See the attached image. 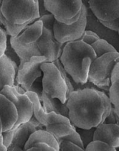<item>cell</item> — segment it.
Wrapping results in <instances>:
<instances>
[{
	"mask_svg": "<svg viewBox=\"0 0 119 151\" xmlns=\"http://www.w3.org/2000/svg\"><path fill=\"white\" fill-rule=\"evenodd\" d=\"M43 32V23L40 19L37 20L31 24H28L22 31L16 36L18 41L23 44L30 45L36 43L41 37Z\"/></svg>",
	"mask_w": 119,
	"mask_h": 151,
	"instance_id": "ac0fdd59",
	"label": "cell"
},
{
	"mask_svg": "<svg viewBox=\"0 0 119 151\" xmlns=\"http://www.w3.org/2000/svg\"><path fill=\"white\" fill-rule=\"evenodd\" d=\"M41 101L44 110L47 113H56L59 115L68 117L69 109L67 106V103L63 104L59 99L52 98L44 92H42Z\"/></svg>",
	"mask_w": 119,
	"mask_h": 151,
	"instance_id": "44dd1931",
	"label": "cell"
},
{
	"mask_svg": "<svg viewBox=\"0 0 119 151\" xmlns=\"http://www.w3.org/2000/svg\"><path fill=\"white\" fill-rule=\"evenodd\" d=\"M2 132H3V130H2V122H1V119H0V136H2Z\"/></svg>",
	"mask_w": 119,
	"mask_h": 151,
	"instance_id": "74e56055",
	"label": "cell"
},
{
	"mask_svg": "<svg viewBox=\"0 0 119 151\" xmlns=\"http://www.w3.org/2000/svg\"><path fill=\"white\" fill-rule=\"evenodd\" d=\"M87 5L99 22H111L119 17V0H88Z\"/></svg>",
	"mask_w": 119,
	"mask_h": 151,
	"instance_id": "7c38bea8",
	"label": "cell"
},
{
	"mask_svg": "<svg viewBox=\"0 0 119 151\" xmlns=\"http://www.w3.org/2000/svg\"><path fill=\"white\" fill-rule=\"evenodd\" d=\"M45 130L56 138L59 144L64 141H68L85 149L80 135L77 132L76 127L71 122L51 124L46 127Z\"/></svg>",
	"mask_w": 119,
	"mask_h": 151,
	"instance_id": "4fadbf2b",
	"label": "cell"
},
{
	"mask_svg": "<svg viewBox=\"0 0 119 151\" xmlns=\"http://www.w3.org/2000/svg\"><path fill=\"white\" fill-rule=\"evenodd\" d=\"M16 75L12 61L5 55L0 58V92L6 85L13 87L15 85Z\"/></svg>",
	"mask_w": 119,
	"mask_h": 151,
	"instance_id": "e0dca14e",
	"label": "cell"
},
{
	"mask_svg": "<svg viewBox=\"0 0 119 151\" xmlns=\"http://www.w3.org/2000/svg\"><path fill=\"white\" fill-rule=\"evenodd\" d=\"M93 141H101L119 151V125L101 123L94 131Z\"/></svg>",
	"mask_w": 119,
	"mask_h": 151,
	"instance_id": "5bb4252c",
	"label": "cell"
},
{
	"mask_svg": "<svg viewBox=\"0 0 119 151\" xmlns=\"http://www.w3.org/2000/svg\"><path fill=\"white\" fill-rule=\"evenodd\" d=\"M8 35L7 34L6 30L0 26V58L5 55L7 47Z\"/></svg>",
	"mask_w": 119,
	"mask_h": 151,
	"instance_id": "f1b7e54d",
	"label": "cell"
},
{
	"mask_svg": "<svg viewBox=\"0 0 119 151\" xmlns=\"http://www.w3.org/2000/svg\"><path fill=\"white\" fill-rule=\"evenodd\" d=\"M108 96L116 115L119 119V79L112 83L108 91Z\"/></svg>",
	"mask_w": 119,
	"mask_h": 151,
	"instance_id": "603a6c76",
	"label": "cell"
},
{
	"mask_svg": "<svg viewBox=\"0 0 119 151\" xmlns=\"http://www.w3.org/2000/svg\"><path fill=\"white\" fill-rule=\"evenodd\" d=\"M36 143H45L50 145V147L59 151V144L56 138L50 133L44 129V130H38L32 133L29 138L28 141L24 146V150H27L29 148L32 147Z\"/></svg>",
	"mask_w": 119,
	"mask_h": 151,
	"instance_id": "ffe728a7",
	"label": "cell"
},
{
	"mask_svg": "<svg viewBox=\"0 0 119 151\" xmlns=\"http://www.w3.org/2000/svg\"><path fill=\"white\" fill-rule=\"evenodd\" d=\"M44 62H47L44 56H33L28 62L19 67L14 85L22 87L26 92L30 91L35 81L42 76L40 67Z\"/></svg>",
	"mask_w": 119,
	"mask_h": 151,
	"instance_id": "9c48e42d",
	"label": "cell"
},
{
	"mask_svg": "<svg viewBox=\"0 0 119 151\" xmlns=\"http://www.w3.org/2000/svg\"><path fill=\"white\" fill-rule=\"evenodd\" d=\"M0 151H8V148L5 146L3 143V138L2 136H0Z\"/></svg>",
	"mask_w": 119,
	"mask_h": 151,
	"instance_id": "d590c367",
	"label": "cell"
},
{
	"mask_svg": "<svg viewBox=\"0 0 119 151\" xmlns=\"http://www.w3.org/2000/svg\"><path fill=\"white\" fill-rule=\"evenodd\" d=\"M35 2H36V4H38V5H39V0H35Z\"/></svg>",
	"mask_w": 119,
	"mask_h": 151,
	"instance_id": "60d3db41",
	"label": "cell"
},
{
	"mask_svg": "<svg viewBox=\"0 0 119 151\" xmlns=\"http://www.w3.org/2000/svg\"><path fill=\"white\" fill-rule=\"evenodd\" d=\"M87 6L83 3L80 18L75 22L72 24H66L55 20L53 33L56 41L65 45L70 42L81 40L87 28Z\"/></svg>",
	"mask_w": 119,
	"mask_h": 151,
	"instance_id": "ba28073f",
	"label": "cell"
},
{
	"mask_svg": "<svg viewBox=\"0 0 119 151\" xmlns=\"http://www.w3.org/2000/svg\"><path fill=\"white\" fill-rule=\"evenodd\" d=\"M59 151H85V150L72 142L64 141L59 144Z\"/></svg>",
	"mask_w": 119,
	"mask_h": 151,
	"instance_id": "83f0119b",
	"label": "cell"
},
{
	"mask_svg": "<svg viewBox=\"0 0 119 151\" xmlns=\"http://www.w3.org/2000/svg\"><path fill=\"white\" fill-rule=\"evenodd\" d=\"M116 124H118L119 125V119H118V116H116Z\"/></svg>",
	"mask_w": 119,
	"mask_h": 151,
	"instance_id": "f35d334b",
	"label": "cell"
},
{
	"mask_svg": "<svg viewBox=\"0 0 119 151\" xmlns=\"http://www.w3.org/2000/svg\"><path fill=\"white\" fill-rule=\"evenodd\" d=\"M25 151H42V150L40 149V148L37 147L33 146V147H30V148H29V149H27V150H25Z\"/></svg>",
	"mask_w": 119,
	"mask_h": 151,
	"instance_id": "8d00e7d4",
	"label": "cell"
},
{
	"mask_svg": "<svg viewBox=\"0 0 119 151\" xmlns=\"http://www.w3.org/2000/svg\"><path fill=\"white\" fill-rule=\"evenodd\" d=\"M82 1H83V3H85V5H86V3L88 2V0H82Z\"/></svg>",
	"mask_w": 119,
	"mask_h": 151,
	"instance_id": "ab89813d",
	"label": "cell"
},
{
	"mask_svg": "<svg viewBox=\"0 0 119 151\" xmlns=\"http://www.w3.org/2000/svg\"><path fill=\"white\" fill-rule=\"evenodd\" d=\"M95 128H91L90 130H85V129H81V128H77L76 130L82 139V142L85 148L91 142L93 141V136H94V131H95Z\"/></svg>",
	"mask_w": 119,
	"mask_h": 151,
	"instance_id": "d4e9b609",
	"label": "cell"
},
{
	"mask_svg": "<svg viewBox=\"0 0 119 151\" xmlns=\"http://www.w3.org/2000/svg\"><path fill=\"white\" fill-rule=\"evenodd\" d=\"M91 47L93 49L96 57L102 56L105 53H110V52H117L118 50L115 48L114 46L108 42L107 40L104 39H99L95 43L91 45Z\"/></svg>",
	"mask_w": 119,
	"mask_h": 151,
	"instance_id": "7402d4cb",
	"label": "cell"
},
{
	"mask_svg": "<svg viewBox=\"0 0 119 151\" xmlns=\"http://www.w3.org/2000/svg\"><path fill=\"white\" fill-rule=\"evenodd\" d=\"M95 58L91 45L77 40L65 44L59 61L72 80L84 85L87 83L90 68Z\"/></svg>",
	"mask_w": 119,
	"mask_h": 151,
	"instance_id": "7a4b0ae2",
	"label": "cell"
},
{
	"mask_svg": "<svg viewBox=\"0 0 119 151\" xmlns=\"http://www.w3.org/2000/svg\"><path fill=\"white\" fill-rule=\"evenodd\" d=\"M8 151H24V150L23 148L20 147L11 145V146L8 148Z\"/></svg>",
	"mask_w": 119,
	"mask_h": 151,
	"instance_id": "e575fe53",
	"label": "cell"
},
{
	"mask_svg": "<svg viewBox=\"0 0 119 151\" xmlns=\"http://www.w3.org/2000/svg\"><path fill=\"white\" fill-rule=\"evenodd\" d=\"M118 79H119V62L115 65V66L114 69H113V73H112V78H111L112 83Z\"/></svg>",
	"mask_w": 119,
	"mask_h": 151,
	"instance_id": "836d02e7",
	"label": "cell"
},
{
	"mask_svg": "<svg viewBox=\"0 0 119 151\" xmlns=\"http://www.w3.org/2000/svg\"><path fill=\"white\" fill-rule=\"evenodd\" d=\"M39 19L43 23V32L36 44L42 56L46 58L47 62H53L59 59L65 45L56 41L53 33L55 18L51 14H44Z\"/></svg>",
	"mask_w": 119,
	"mask_h": 151,
	"instance_id": "8992f818",
	"label": "cell"
},
{
	"mask_svg": "<svg viewBox=\"0 0 119 151\" xmlns=\"http://www.w3.org/2000/svg\"><path fill=\"white\" fill-rule=\"evenodd\" d=\"M85 150V151H117L115 148L101 141H92Z\"/></svg>",
	"mask_w": 119,
	"mask_h": 151,
	"instance_id": "cb8c5ba5",
	"label": "cell"
},
{
	"mask_svg": "<svg viewBox=\"0 0 119 151\" xmlns=\"http://www.w3.org/2000/svg\"><path fill=\"white\" fill-rule=\"evenodd\" d=\"M82 0H44V7L59 22L72 24L82 14Z\"/></svg>",
	"mask_w": 119,
	"mask_h": 151,
	"instance_id": "52a82bcc",
	"label": "cell"
},
{
	"mask_svg": "<svg viewBox=\"0 0 119 151\" xmlns=\"http://www.w3.org/2000/svg\"><path fill=\"white\" fill-rule=\"evenodd\" d=\"M99 39H101V38H100V36L96 33L92 31V30H86L85 31V33H84L81 40L83 41L85 43H86V44L91 45L95 43Z\"/></svg>",
	"mask_w": 119,
	"mask_h": 151,
	"instance_id": "484cf974",
	"label": "cell"
},
{
	"mask_svg": "<svg viewBox=\"0 0 119 151\" xmlns=\"http://www.w3.org/2000/svg\"><path fill=\"white\" fill-rule=\"evenodd\" d=\"M119 62V52H110L96 57L91 63L87 82L100 89L109 91L112 85V73Z\"/></svg>",
	"mask_w": 119,
	"mask_h": 151,
	"instance_id": "5b68a950",
	"label": "cell"
},
{
	"mask_svg": "<svg viewBox=\"0 0 119 151\" xmlns=\"http://www.w3.org/2000/svg\"><path fill=\"white\" fill-rule=\"evenodd\" d=\"M36 130H38L37 126L30 121L20 124L14 130V138L11 145L20 147L24 149L30 136Z\"/></svg>",
	"mask_w": 119,
	"mask_h": 151,
	"instance_id": "d6986e66",
	"label": "cell"
},
{
	"mask_svg": "<svg viewBox=\"0 0 119 151\" xmlns=\"http://www.w3.org/2000/svg\"><path fill=\"white\" fill-rule=\"evenodd\" d=\"M26 94L28 96L30 99L33 103V116L38 120L40 124L44 127H47L48 125L59 123H70V121L68 117L59 115L56 113H47L43 107L40 97L36 93L33 91H27Z\"/></svg>",
	"mask_w": 119,
	"mask_h": 151,
	"instance_id": "8fae6325",
	"label": "cell"
},
{
	"mask_svg": "<svg viewBox=\"0 0 119 151\" xmlns=\"http://www.w3.org/2000/svg\"><path fill=\"white\" fill-rule=\"evenodd\" d=\"M33 146L40 148L42 151H57L56 149H54V148L52 147L50 145H48L47 144L45 143H36V145H34Z\"/></svg>",
	"mask_w": 119,
	"mask_h": 151,
	"instance_id": "d6a6232c",
	"label": "cell"
},
{
	"mask_svg": "<svg viewBox=\"0 0 119 151\" xmlns=\"http://www.w3.org/2000/svg\"><path fill=\"white\" fill-rule=\"evenodd\" d=\"M0 93L9 99L16 108L18 120L11 130H15L20 124L29 122L33 115V103L25 93H20L14 87L5 86Z\"/></svg>",
	"mask_w": 119,
	"mask_h": 151,
	"instance_id": "30bf717a",
	"label": "cell"
},
{
	"mask_svg": "<svg viewBox=\"0 0 119 151\" xmlns=\"http://www.w3.org/2000/svg\"><path fill=\"white\" fill-rule=\"evenodd\" d=\"M10 42L14 50L19 57V66H22L23 64L28 62L33 56H42L36 43L30 45L23 44L17 40L16 36L14 37L10 36Z\"/></svg>",
	"mask_w": 119,
	"mask_h": 151,
	"instance_id": "2e32d148",
	"label": "cell"
},
{
	"mask_svg": "<svg viewBox=\"0 0 119 151\" xmlns=\"http://www.w3.org/2000/svg\"><path fill=\"white\" fill-rule=\"evenodd\" d=\"M67 106L70 122L85 130L104 123L113 107L108 94L96 88L75 90L68 96Z\"/></svg>",
	"mask_w": 119,
	"mask_h": 151,
	"instance_id": "6da1fadb",
	"label": "cell"
},
{
	"mask_svg": "<svg viewBox=\"0 0 119 151\" xmlns=\"http://www.w3.org/2000/svg\"><path fill=\"white\" fill-rule=\"evenodd\" d=\"M1 11L9 22L17 24H31L40 17L35 0H2Z\"/></svg>",
	"mask_w": 119,
	"mask_h": 151,
	"instance_id": "277c9868",
	"label": "cell"
},
{
	"mask_svg": "<svg viewBox=\"0 0 119 151\" xmlns=\"http://www.w3.org/2000/svg\"><path fill=\"white\" fill-rule=\"evenodd\" d=\"M40 68L43 73V92L52 98L59 99L63 104L67 103L69 95L75 90L59 59L53 62H44Z\"/></svg>",
	"mask_w": 119,
	"mask_h": 151,
	"instance_id": "3957f363",
	"label": "cell"
},
{
	"mask_svg": "<svg viewBox=\"0 0 119 151\" xmlns=\"http://www.w3.org/2000/svg\"><path fill=\"white\" fill-rule=\"evenodd\" d=\"M118 36H119V28H118Z\"/></svg>",
	"mask_w": 119,
	"mask_h": 151,
	"instance_id": "ee69618b",
	"label": "cell"
},
{
	"mask_svg": "<svg viewBox=\"0 0 119 151\" xmlns=\"http://www.w3.org/2000/svg\"><path fill=\"white\" fill-rule=\"evenodd\" d=\"M0 26H1V27H2V23H1V22H0Z\"/></svg>",
	"mask_w": 119,
	"mask_h": 151,
	"instance_id": "b9f144b4",
	"label": "cell"
},
{
	"mask_svg": "<svg viewBox=\"0 0 119 151\" xmlns=\"http://www.w3.org/2000/svg\"><path fill=\"white\" fill-rule=\"evenodd\" d=\"M2 0H0V3L2 4Z\"/></svg>",
	"mask_w": 119,
	"mask_h": 151,
	"instance_id": "7bdbcfd3",
	"label": "cell"
},
{
	"mask_svg": "<svg viewBox=\"0 0 119 151\" xmlns=\"http://www.w3.org/2000/svg\"><path fill=\"white\" fill-rule=\"evenodd\" d=\"M102 25L107 28L110 29V30H113V31L118 32L119 28V17L115 20H113L111 22H99Z\"/></svg>",
	"mask_w": 119,
	"mask_h": 151,
	"instance_id": "4dcf8cb0",
	"label": "cell"
},
{
	"mask_svg": "<svg viewBox=\"0 0 119 151\" xmlns=\"http://www.w3.org/2000/svg\"><path fill=\"white\" fill-rule=\"evenodd\" d=\"M5 55L8 56L11 61H13V62H14L15 63H16L17 65L19 66V64H20L19 57L17 53H16L15 50H14V48H13L12 46H11V42H10L9 36H8V42H7V47H6V50H5Z\"/></svg>",
	"mask_w": 119,
	"mask_h": 151,
	"instance_id": "4316f807",
	"label": "cell"
},
{
	"mask_svg": "<svg viewBox=\"0 0 119 151\" xmlns=\"http://www.w3.org/2000/svg\"><path fill=\"white\" fill-rule=\"evenodd\" d=\"M116 116H117V115H116L115 112L113 107H112L110 114L105 119L104 123H105V124H116Z\"/></svg>",
	"mask_w": 119,
	"mask_h": 151,
	"instance_id": "1f68e13d",
	"label": "cell"
},
{
	"mask_svg": "<svg viewBox=\"0 0 119 151\" xmlns=\"http://www.w3.org/2000/svg\"><path fill=\"white\" fill-rule=\"evenodd\" d=\"M14 130H8V131L2 132V138H3V143L7 148L11 146V143H12L13 138H14Z\"/></svg>",
	"mask_w": 119,
	"mask_h": 151,
	"instance_id": "f546056e",
	"label": "cell"
},
{
	"mask_svg": "<svg viewBox=\"0 0 119 151\" xmlns=\"http://www.w3.org/2000/svg\"><path fill=\"white\" fill-rule=\"evenodd\" d=\"M0 119L3 132L11 130L18 120V113L14 103L0 93Z\"/></svg>",
	"mask_w": 119,
	"mask_h": 151,
	"instance_id": "9a60e30c",
	"label": "cell"
}]
</instances>
